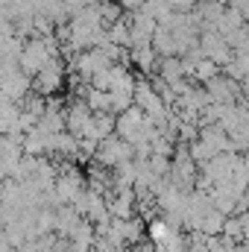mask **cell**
<instances>
[{"label": "cell", "instance_id": "1", "mask_svg": "<svg viewBox=\"0 0 249 252\" xmlns=\"http://www.w3.org/2000/svg\"><path fill=\"white\" fill-rule=\"evenodd\" d=\"M62 56V41L56 32H47V35H30L24 38V47H21V56H18V67L30 76H35L50 59Z\"/></svg>", "mask_w": 249, "mask_h": 252}, {"label": "cell", "instance_id": "2", "mask_svg": "<svg viewBox=\"0 0 249 252\" xmlns=\"http://www.w3.org/2000/svg\"><path fill=\"white\" fill-rule=\"evenodd\" d=\"M115 132L129 141L132 147H138V144H150L153 138H156V132H158V126L153 124L138 106H129L126 112H121L118 118H115Z\"/></svg>", "mask_w": 249, "mask_h": 252}, {"label": "cell", "instance_id": "3", "mask_svg": "<svg viewBox=\"0 0 249 252\" xmlns=\"http://www.w3.org/2000/svg\"><path fill=\"white\" fill-rule=\"evenodd\" d=\"M135 106L153 121V124L158 126H167L170 124V115H173V109L161 100V94L153 88V82L150 79H135Z\"/></svg>", "mask_w": 249, "mask_h": 252}, {"label": "cell", "instance_id": "4", "mask_svg": "<svg viewBox=\"0 0 249 252\" xmlns=\"http://www.w3.org/2000/svg\"><path fill=\"white\" fill-rule=\"evenodd\" d=\"M85 176L73 167V164H67L62 170H56V179H53V202L56 205H73L76 199H79V193L85 190Z\"/></svg>", "mask_w": 249, "mask_h": 252}, {"label": "cell", "instance_id": "5", "mask_svg": "<svg viewBox=\"0 0 249 252\" xmlns=\"http://www.w3.org/2000/svg\"><path fill=\"white\" fill-rule=\"evenodd\" d=\"M129 158H135V147L124 141L118 132H112L109 138H103L100 144H97V150H94V161L97 164H103V167H118V164H124Z\"/></svg>", "mask_w": 249, "mask_h": 252}, {"label": "cell", "instance_id": "6", "mask_svg": "<svg viewBox=\"0 0 249 252\" xmlns=\"http://www.w3.org/2000/svg\"><path fill=\"white\" fill-rule=\"evenodd\" d=\"M109 64H112V59H109L100 47H88V50L73 53V59H70V73H73L79 82H88V85H91V79H94L97 73H103Z\"/></svg>", "mask_w": 249, "mask_h": 252}, {"label": "cell", "instance_id": "7", "mask_svg": "<svg viewBox=\"0 0 249 252\" xmlns=\"http://www.w3.org/2000/svg\"><path fill=\"white\" fill-rule=\"evenodd\" d=\"M64 76H67V67H64L62 56H56L32 76V91H38L41 97H53L64 85Z\"/></svg>", "mask_w": 249, "mask_h": 252}, {"label": "cell", "instance_id": "8", "mask_svg": "<svg viewBox=\"0 0 249 252\" xmlns=\"http://www.w3.org/2000/svg\"><path fill=\"white\" fill-rule=\"evenodd\" d=\"M73 208L88 220V223H106L112 214H109V202H106V193H100V190H94V188H88L85 185V190L79 193V199L73 202Z\"/></svg>", "mask_w": 249, "mask_h": 252}, {"label": "cell", "instance_id": "9", "mask_svg": "<svg viewBox=\"0 0 249 252\" xmlns=\"http://www.w3.org/2000/svg\"><path fill=\"white\" fill-rule=\"evenodd\" d=\"M199 50H202V56H208L214 64H229V59L235 56V50L229 47V41L214 30V27H205V30H199Z\"/></svg>", "mask_w": 249, "mask_h": 252}, {"label": "cell", "instance_id": "10", "mask_svg": "<svg viewBox=\"0 0 249 252\" xmlns=\"http://www.w3.org/2000/svg\"><path fill=\"white\" fill-rule=\"evenodd\" d=\"M202 88L208 91V97H211V103H241V97H244V91H241V82L238 79H232V76H226V73H214L211 79H205L202 82Z\"/></svg>", "mask_w": 249, "mask_h": 252}, {"label": "cell", "instance_id": "11", "mask_svg": "<svg viewBox=\"0 0 249 252\" xmlns=\"http://www.w3.org/2000/svg\"><path fill=\"white\" fill-rule=\"evenodd\" d=\"M126 21H129V50L132 47H150L153 44V32H156V21L147 15V12H126Z\"/></svg>", "mask_w": 249, "mask_h": 252}, {"label": "cell", "instance_id": "12", "mask_svg": "<svg viewBox=\"0 0 249 252\" xmlns=\"http://www.w3.org/2000/svg\"><path fill=\"white\" fill-rule=\"evenodd\" d=\"M30 91H32V76H30V73H24L21 67H12L9 73H3V76H0V97L21 103Z\"/></svg>", "mask_w": 249, "mask_h": 252}, {"label": "cell", "instance_id": "13", "mask_svg": "<svg viewBox=\"0 0 249 252\" xmlns=\"http://www.w3.org/2000/svg\"><path fill=\"white\" fill-rule=\"evenodd\" d=\"M21 161H24V144H21V138L0 135V179H12Z\"/></svg>", "mask_w": 249, "mask_h": 252}, {"label": "cell", "instance_id": "14", "mask_svg": "<svg viewBox=\"0 0 249 252\" xmlns=\"http://www.w3.org/2000/svg\"><path fill=\"white\" fill-rule=\"evenodd\" d=\"M35 126H41V129H47V132H64V129H67V126H64V109L56 100H47V106H44L41 118L35 121Z\"/></svg>", "mask_w": 249, "mask_h": 252}, {"label": "cell", "instance_id": "15", "mask_svg": "<svg viewBox=\"0 0 249 252\" xmlns=\"http://www.w3.org/2000/svg\"><path fill=\"white\" fill-rule=\"evenodd\" d=\"M158 56H179V47H176V38H173V32L164 27V24H158L156 27V32H153V44H150Z\"/></svg>", "mask_w": 249, "mask_h": 252}, {"label": "cell", "instance_id": "16", "mask_svg": "<svg viewBox=\"0 0 249 252\" xmlns=\"http://www.w3.org/2000/svg\"><path fill=\"white\" fill-rule=\"evenodd\" d=\"M129 56H132L129 62L135 64V67H138V70H141L144 76H153V73H156V64H158V53H156L153 47H132V50H129Z\"/></svg>", "mask_w": 249, "mask_h": 252}, {"label": "cell", "instance_id": "17", "mask_svg": "<svg viewBox=\"0 0 249 252\" xmlns=\"http://www.w3.org/2000/svg\"><path fill=\"white\" fill-rule=\"evenodd\" d=\"M141 12H147L156 24H164V21H167L176 9H173V3H170V0H144Z\"/></svg>", "mask_w": 249, "mask_h": 252}, {"label": "cell", "instance_id": "18", "mask_svg": "<svg viewBox=\"0 0 249 252\" xmlns=\"http://www.w3.org/2000/svg\"><path fill=\"white\" fill-rule=\"evenodd\" d=\"M187 67H190V79H196V82H205L214 73H220V64H214L208 56H199L196 62H187Z\"/></svg>", "mask_w": 249, "mask_h": 252}, {"label": "cell", "instance_id": "19", "mask_svg": "<svg viewBox=\"0 0 249 252\" xmlns=\"http://www.w3.org/2000/svg\"><path fill=\"white\" fill-rule=\"evenodd\" d=\"M226 3H229L232 9H238V12L244 15V21L249 24V0H226Z\"/></svg>", "mask_w": 249, "mask_h": 252}]
</instances>
